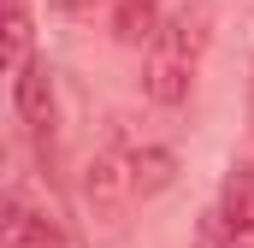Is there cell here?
I'll use <instances>...</instances> for the list:
<instances>
[{"label":"cell","instance_id":"cell-1","mask_svg":"<svg viewBox=\"0 0 254 248\" xmlns=\"http://www.w3.org/2000/svg\"><path fill=\"white\" fill-rule=\"evenodd\" d=\"M207 6H184L172 12L154 42H148V60H142V89L154 107H184L195 89V71H201V54H207Z\"/></svg>","mask_w":254,"mask_h":248},{"label":"cell","instance_id":"cell-2","mask_svg":"<svg viewBox=\"0 0 254 248\" xmlns=\"http://www.w3.org/2000/svg\"><path fill=\"white\" fill-rule=\"evenodd\" d=\"M83 189H89V201H95L101 213H125V207H136V189H130V148L95 154L89 172H83Z\"/></svg>","mask_w":254,"mask_h":248},{"label":"cell","instance_id":"cell-3","mask_svg":"<svg viewBox=\"0 0 254 248\" xmlns=\"http://www.w3.org/2000/svg\"><path fill=\"white\" fill-rule=\"evenodd\" d=\"M12 101H18V113L24 124L36 130V136H48L54 130V77H48V65H24L18 77H12Z\"/></svg>","mask_w":254,"mask_h":248},{"label":"cell","instance_id":"cell-4","mask_svg":"<svg viewBox=\"0 0 254 248\" xmlns=\"http://www.w3.org/2000/svg\"><path fill=\"white\" fill-rule=\"evenodd\" d=\"M0 248H71L60 237V225L48 213H30L18 195L6 201V225H0Z\"/></svg>","mask_w":254,"mask_h":248},{"label":"cell","instance_id":"cell-5","mask_svg":"<svg viewBox=\"0 0 254 248\" xmlns=\"http://www.w3.org/2000/svg\"><path fill=\"white\" fill-rule=\"evenodd\" d=\"M172 178H178V154H172V148H160V142L130 148V189H136V201L172 189Z\"/></svg>","mask_w":254,"mask_h":248},{"label":"cell","instance_id":"cell-6","mask_svg":"<svg viewBox=\"0 0 254 248\" xmlns=\"http://www.w3.org/2000/svg\"><path fill=\"white\" fill-rule=\"evenodd\" d=\"M0 54H6V71L18 77L30 60V12H24V0H6V24H0Z\"/></svg>","mask_w":254,"mask_h":248},{"label":"cell","instance_id":"cell-7","mask_svg":"<svg viewBox=\"0 0 254 248\" xmlns=\"http://www.w3.org/2000/svg\"><path fill=\"white\" fill-rule=\"evenodd\" d=\"M48 6H60V12H89L95 0H48Z\"/></svg>","mask_w":254,"mask_h":248}]
</instances>
